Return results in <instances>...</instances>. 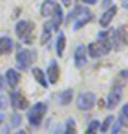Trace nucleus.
<instances>
[{
	"label": "nucleus",
	"mask_w": 128,
	"mask_h": 134,
	"mask_svg": "<svg viewBox=\"0 0 128 134\" xmlns=\"http://www.w3.org/2000/svg\"><path fill=\"white\" fill-rule=\"evenodd\" d=\"M34 29L36 27H34V24L31 21H29V19H21L15 25V33H16L18 39L23 43L31 45L34 42V37H36L34 36Z\"/></svg>",
	"instance_id": "1"
},
{
	"label": "nucleus",
	"mask_w": 128,
	"mask_h": 134,
	"mask_svg": "<svg viewBox=\"0 0 128 134\" xmlns=\"http://www.w3.org/2000/svg\"><path fill=\"white\" fill-rule=\"evenodd\" d=\"M112 51V43H110V34L109 39H98L97 42H92L88 45L86 48V52L90 54V57L92 58H100L104 57Z\"/></svg>",
	"instance_id": "2"
},
{
	"label": "nucleus",
	"mask_w": 128,
	"mask_h": 134,
	"mask_svg": "<svg viewBox=\"0 0 128 134\" xmlns=\"http://www.w3.org/2000/svg\"><path fill=\"white\" fill-rule=\"evenodd\" d=\"M48 112V106L46 103H36V104H33L31 107H30L29 113H27V119H29L30 125L31 127H39L40 125V122H42V119L45 118V115H46Z\"/></svg>",
	"instance_id": "3"
},
{
	"label": "nucleus",
	"mask_w": 128,
	"mask_h": 134,
	"mask_svg": "<svg viewBox=\"0 0 128 134\" xmlns=\"http://www.w3.org/2000/svg\"><path fill=\"white\" fill-rule=\"evenodd\" d=\"M34 51H30V49H21L16 54V67L19 70H27L31 67V64L34 63Z\"/></svg>",
	"instance_id": "4"
},
{
	"label": "nucleus",
	"mask_w": 128,
	"mask_h": 134,
	"mask_svg": "<svg viewBox=\"0 0 128 134\" xmlns=\"http://www.w3.org/2000/svg\"><path fill=\"white\" fill-rule=\"evenodd\" d=\"M71 15H75L73 30H81L84 25H86L92 19V12L86 8H76V14L73 12Z\"/></svg>",
	"instance_id": "5"
},
{
	"label": "nucleus",
	"mask_w": 128,
	"mask_h": 134,
	"mask_svg": "<svg viewBox=\"0 0 128 134\" xmlns=\"http://www.w3.org/2000/svg\"><path fill=\"white\" fill-rule=\"evenodd\" d=\"M95 100H97V97L94 92H81L76 98V106L81 110H91L95 106Z\"/></svg>",
	"instance_id": "6"
},
{
	"label": "nucleus",
	"mask_w": 128,
	"mask_h": 134,
	"mask_svg": "<svg viewBox=\"0 0 128 134\" xmlns=\"http://www.w3.org/2000/svg\"><path fill=\"white\" fill-rule=\"evenodd\" d=\"M122 98V86L121 85H113L110 88V92L107 96V107L110 110L115 109L119 104V101Z\"/></svg>",
	"instance_id": "7"
},
{
	"label": "nucleus",
	"mask_w": 128,
	"mask_h": 134,
	"mask_svg": "<svg viewBox=\"0 0 128 134\" xmlns=\"http://www.w3.org/2000/svg\"><path fill=\"white\" fill-rule=\"evenodd\" d=\"M10 100H12V107L15 110H25L29 107V100L21 94L19 91H14L10 94Z\"/></svg>",
	"instance_id": "8"
},
{
	"label": "nucleus",
	"mask_w": 128,
	"mask_h": 134,
	"mask_svg": "<svg viewBox=\"0 0 128 134\" xmlns=\"http://www.w3.org/2000/svg\"><path fill=\"white\" fill-rule=\"evenodd\" d=\"M46 77H48V82H49V83H57L58 82V77H60V66H58V63L55 61V60L49 63L48 72H46Z\"/></svg>",
	"instance_id": "9"
},
{
	"label": "nucleus",
	"mask_w": 128,
	"mask_h": 134,
	"mask_svg": "<svg viewBox=\"0 0 128 134\" xmlns=\"http://www.w3.org/2000/svg\"><path fill=\"white\" fill-rule=\"evenodd\" d=\"M57 6L58 3L55 0H43L42 6H40V15L48 18V16H52L55 14V10H57Z\"/></svg>",
	"instance_id": "10"
},
{
	"label": "nucleus",
	"mask_w": 128,
	"mask_h": 134,
	"mask_svg": "<svg viewBox=\"0 0 128 134\" xmlns=\"http://www.w3.org/2000/svg\"><path fill=\"white\" fill-rule=\"evenodd\" d=\"M88 61V55H86V46L84 45H79L75 51V64L76 67H84Z\"/></svg>",
	"instance_id": "11"
},
{
	"label": "nucleus",
	"mask_w": 128,
	"mask_h": 134,
	"mask_svg": "<svg viewBox=\"0 0 128 134\" xmlns=\"http://www.w3.org/2000/svg\"><path fill=\"white\" fill-rule=\"evenodd\" d=\"M6 82H8V85L10 88H16L21 81V75H19L18 70H15V69H9L8 72H6Z\"/></svg>",
	"instance_id": "12"
},
{
	"label": "nucleus",
	"mask_w": 128,
	"mask_h": 134,
	"mask_svg": "<svg viewBox=\"0 0 128 134\" xmlns=\"http://www.w3.org/2000/svg\"><path fill=\"white\" fill-rule=\"evenodd\" d=\"M115 15H116V8L115 6H109V9L106 10L104 14L101 15V18H100V25L101 27H109L112 19L115 18Z\"/></svg>",
	"instance_id": "13"
},
{
	"label": "nucleus",
	"mask_w": 128,
	"mask_h": 134,
	"mask_svg": "<svg viewBox=\"0 0 128 134\" xmlns=\"http://www.w3.org/2000/svg\"><path fill=\"white\" fill-rule=\"evenodd\" d=\"M14 49V42L12 39L8 37V36H2L0 37V55H5V54L12 52Z\"/></svg>",
	"instance_id": "14"
},
{
	"label": "nucleus",
	"mask_w": 128,
	"mask_h": 134,
	"mask_svg": "<svg viewBox=\"0 0 128 134\" xmlns=\"http://www.w3.org/2000/svg\"><path fill=\"white\" fill-rule=\"evenodd\" d=\"M33 76L34 79L40 83V85L43 86V88H46L48 86V81H46V76H45V72H43L42 69H39V67H33Z\"/></svg>",
	"instance_id": "15"
},
{
	"label": "nucleus",
	"mask_w": 128,
	"mask_h": 134,
	"mask_svg": "<svg viewBox=\"0 0 128 134\" xmlns=\"http://www.w3.org/2000/svg\"><path fill=\"white\" fill-rule=\"evenodd\" d=\"M52 31H54L52 23H51V21H49V23H45V25H43V33H42V36H40V42H42V45H45V43L51 39Z\"/></svg>",
	"instance_id": "16"
},
{
	"label": "nucleus",
	"mask_w": 128,
	"mask_h": 134,
	"mask_svg": "<svg viewBox=\"0 0 128 134\" xmlns=\"http://www.w3.org/2000/svg\"><path fill=\"white\" fill-rule=\"evenodd\" d=\"M64 49H66V34L60 33L58 34V39H57V55L58 57H63Z\"/></svg>",
	"instance_id": "17"
},
{
	"label": "nucleus",
	"mask_w": 128,
	"mask_h": 134,
	"mask_svg": "<svg viewBox=\"0 0 128 134\" xmlns=\"http://www.w3.org/2000/svg\"><path fill=\"white\" fill-rule=\"evenodd\" d=\"M71 100H73V91H71L70 88L66 90V91H63L61 94H60V104L67 106V104H70Z\"/></svg>",
	"instance_id": "18"
},
{
	"label": "nucleus",
	"mask_w": 128,
	"mask_h": 134,
	"mask_svg": "<svg viewBox=\"0 0 128 134\" xmlns=\"http://www.w3.org/2000/svg\"><path fill=\"white\" fill-rule=\"evenodd\" d=\"M76 122L73 119H67L66 122V128H64V134H76Z\"/></svg>",
	"instance_id": "19"
},
{
	"label": "nucleus",
	"mask_w": 128,
	"mask_h": 134,
	"mask_svg": "<svg viewBox=\"0 0 128 134\" xmlns=\"http://www.w3.org/2000/svg\"><path fill=\"white\" fill-rule=\"evenodd\" d=\"M113 121H115L113 115L106 116V119H104V122H103V125L100 127V131H101V133H106V131H107V130L110 128V125L113 124Z\"/></svg>",
	"instance_id": "20"
},
{
	"label": "nucleus",
	"mask_w": 128,
	"mask_h": 134,
	"mask_svg": "<svg viewBox=\"0 0 128 134\" xmlns=\"http://www.w3.org/2000/svg\"><path fill=\"white\" fill-rule=\"evenodd\" d=\"M98 128H100L98 121H91L90 125H88V128H86V131H85V134H97Z\"/></svg>",
	"instance_id": "21"
},
{
	"label": "nucleus",
	"mask_w": 128,
	"mask_h": 134,
	"mask_svg": "<svg viewBox=\"0 0 128 134\" xmlns=\"http://www.w3.org/2000/svg\"><path fill=\"white\" fill-rule=\"evenodd\" d=\"M127 116H128V104H124L122 112H121V115H119V122L122 124V127L127 125Z\"/></svg>",
	"instance_id": "22"
},
{
	"label": "nucleus",
	"mask_w": 128,
	"mask_h": 134,
	"mask_svg": "<svg viewBox=\"0 0 128 134\" xmlns=\"http://www.w3.org/2000/svg\"><path fill=\"white\" fill-rule=\"evenodd\" d=\"M19 124H21V116L16 113V115L12 116V125H14V127H18Z\"/></svg>",
	"instance_id": "23"
},
{
	"label": "nucleus",
	"mask_w": 128,
	"mask_h": 134,
	"mask_svg": "<svg viewBox=\"0 0 128 134\" xmlns=\"http://www.w3.org/2000/svg\"><path fill=\"white\" fill-rule=\"evenodd\" d=\"M8 104H9V103H8V100H6L5 97L0 96V110H5L6 107H8Z\"/></svg>",
	"instance_id": "24"
},
{
	"label": "nucleus",
	"mask_w": 128,
	"mask_h": 134,
	"mask_svg": "<svg viewBox=\"0 0 128 134\" xmlns=\"http://www.w3.org/2000/svg\"><path fill=\"white\" fill-rule=\"evenodd\" d=\"M121 127H122V124H121V122H115V125H113V128H112V131H110V133L112 134H118L119 133V130H121Z\"/></svg>",
	"instance_id": "25"
},
{
	"label": "nucleus",
	"mask_w": 128,
	"mask_h": 134,
	"mask_svg": "<svg viewBox=\"0 0 128 134\" xmlns=\"http://www.w3.org/2000/svg\"><path fill=\"white\" fill-rule=\"evenodd\" d=\"M112 5V0H103V8H109V6Z\"/></svg>",
	"instance_id": "26"
},
{
	"label": "nucleus",
	"mask_w": 128,
	"mask_h": 134,
	"mask_svg": "<svg viewBox=\"0 0 128 134\" xmlns=\"http://www.w3.org/2000/svg\"><path fill=\"white\" fill-rule=\"evenodd\" d=\"M61 2H63V6H66V8L71 6V0H61Z\"/></svg>",
	"instance_id": "27"
},
{
	"label": "nucleus",
	"mask_w": 128,
	"mask_h": 134,
	"mask_svg": "<svg viewBox=\"0 0 128 134\" xmlns=\"http://www.w3.org/2000/svg\"><path fill=\"white\" fill-rule=\"evenodd\" d=\"M85 5H94V3H97V0H82Z\"/></svg>",
	"instance_id": "28"
},
{
	"label": "nucleus",
	"mask_w": 128,
	"mask_h": 134,
	"mask_svg": "<svg viewBox=\"0 0 128 134\" xmlns=\"http://www.w3.org/2000/svg\"><path fill=\"white\" fill-rule=\"evenodd\" d=\"M3 76H2V75H0V90H3Z\"/></svg>",
	"instance_id": "29"
},
{
	"label": "nucleus",
	"mask_w": 128,
	"mask_h": 134,
	"mask_svg": "<svg viewBox=\"0 0 128 134\" xmlns=\"http://www.w3.org/2000/svg\"><path fill=\"white\" fill-rule=\"evenodd\" d=\"M3 118H5V115H3V112H0V124H2V121H3Z\"/></svg>",
	"instance_id": "30"
},
{
	"label": "nucleus",
	"mask_w": 128,
	"mask_h": 134,
	"mask_svg": "<svg viewBox=\"0 0 128 134\" xmlns=\"http://www.w3.org/2000/svg\"><path fill=\"white\" fill-rule=\"evenodd\" d=\"M15 134H27V133H25V131H23V130H19L18 133H15Z\"/></svg>",
	"instance_id": "31"
}]
</instances>
